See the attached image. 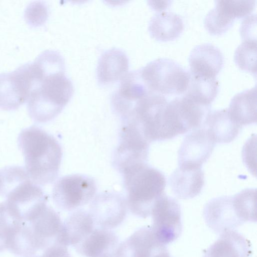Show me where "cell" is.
<instances>
[{"mask_svg": "<svg viewBox=\"0 0 257 257\" xmlns=\"http://www.w3.org/2000/svg\"><path fill=\"white\" fill-rule=\"evenodd\" d=\"M65 68L63 57L55 50H45L31 62V88L27 102L29 115L36 122L54 118L71 99L73 86Z\"/></svg>", "mask_w": 257, "mask_h": 257, "instance_id": "obj_1", "label": "cell"}, {"mask_svg": "<svg viewBox=\"0 0 257 257\" xmlns=\"http://www.w3.org/2000/svg\"><path fill=\"white\" fill-rule=\"evenodd\" d=\"M18 144L31 180L39 186L53 183L58 176L62 157L61 147L56 139L33 125L21 132Z\"/></svg>", "mask_w": 257, "mask_h": 257, "instance_id": "obj_2", "label": "cell"}, {"mask_svg": "<svg viewBox=\"0 0 257 257\" xmlns=\"http://www.w3.org/2000/svg\"><path fill=\"white\" fill-rule=\"evenodd\" d=\"M62 221L58 213L47 205L28 220H18L10 244V252L19 257H31L58 243Z\"/></svg>", "mask_w": 257, "mask_h": 257, "instance_id": "obj_3", "label": "cell"}, {"mask_svg": "<svg viewBox=\"0 0 257 257\" xmlns=\"http://www.w3.org/2000/svg\"><path fill=\"white\" fill-rule=\"evenodd\" d=\"M121 173L127 193V207L138 217L150 216L156 201L165 194L164 175L147 163L133 165Z\"/></svg>", "mask_w": 257, "mask_h": 257, "instance_id": "obj_4", "label": "cell"}, {"mask_svg": "<svg viewBox=\"0 0 257 257\" xmlns=\"http://www.w3.org/2000/svg\"><path fill=\"white\" fill-rule=\"evenodd\" d=\"M0 194L6 197L12 214L20 220L27 219L48 201L40 186L31 180L25 169L16 166L0 170Z\"/></svg>", "mask_w": 257, "mask_h": 257, "instance_id": "obj_5", "label": "cell"}, {"mask_svg": "<svg viewBox=\"0 0 257 257\" xmlns=\"http://www.w3.org/2000/svg\"><path fill=\"white\" fill-rule=\"evenodd\" d=\"M138 70L149 90L165 96L183 94L190 77L189 71L166 58L152 61Z\"/></svg>", "mask_w": 257, "mask_h": 257, "instance_id": "obj_6", "label": "cell"}, {"mask_svg": "<svg viewBox=\"0 0 257 257\" xmlns=\"http://www.w3.org/2000/svg\"><path fill=\"white\" fill-rule=\"evenodd\" d=\"M203 214L206 224L218 234L252 221L237 194L211 199L205 204Z\"/></svg>", "mask_w": 257, "mask_h": 257, "instance_id": "obj_7", "label": "cell"}, {"mask_svg": "<svg viewBox=\"0 0 257 257\" xmlns=\"http://www.w3.org/2000/svg\"><path fill=\"white\" fill-rule=\"evenodd\" d=\"M94 179L85 175L73 174L60 178L54 186V203L64 211H72L87 204L95 197Z\"/></svg>", "mask_w": 257, "mask_h": 257, "instance_id": "obj_8", "label": "cell"}, {"mask_svg": "<svg viewBox=\"0 0 257 257\" xmlns=\"http://www.w3.org/2000/svg\"><path fill=\"white\" fill-rule=\"evenodd\" d=\"M151 226L158 240L167 245L176 240L182 230L181 207L174 198L164 194L152 209Z\"/></svg>", "mask_w": 257, "mask_h": 257, "instance_id": "obj_9", "label": "cell"}, {"mask_svg": "<svg viewBox=\"0 0 257 257\" xmlns=\"http://www.w3.org/2000/svg\"><path fill=\"white\" fill-rule=\"evenodd\" d=\"M149 144L134 124L123 123L114 154L115 167L121 173L136 164L147 163Z\"/></svg>", "mask_w": 257, "mask_h": 257, "instance_id": "obj_10", "label": "cell"}, {"mask_svg": "<svg viewBox=\"0 0 257 257\" xmlns=\"http://www.w3.org/2000/svg\"><path fill=\"white\" fill-rule=\"evenodd\" d=\"M31 87L30 62L0 73V108L15 110L27 101Z\"/></svg>", "mask_w": 257, "mask_h": 257, "instance_id": "obj_11", "label": "cell"}, {"mask_svg": "<svg viewBox=\"0 0 257 257\" xmlns=\"http://www.w3.org/2000/svg\"><path fill=\"white\" fill-rule=\"evenodd\" d=\"M126 200L118 193L105 192L95 196L90 201L89 213L95 227L114 228L124 219L127 212Z\"/></svg>", "mask_w": 257, "mask_h": 257, "instance_id": "obj_12", "label": "cell"}, {"mask_svg": "<svg viewBox=\"0 0 257 257\" xmlns=\"http://www.w3.org/2000/svg\"><path fill=\"white\" fill-rule=\"evenodd\" d=\"M215 145L205 128L202 127L191 131L185 137L178 150L179 167L201 168L211 155Z\"/></svg>", "mask_w": 257, "mask_h": 257, "instance_id": "obj_13", "label": "cell"}, {"mask_svg": "<svg viewBox=\"0 0 257 257\" xmlns=\"http://www.w3.org/2000/svg\"><path fill=\"white\" fill-rule=\"evenodd\" d=\"M215 7L207 14L204 26L211 34L221 35L230 28L236 18H241L253 11L255 1H215Z\"/></svg>", "mask_w": 257, "mask_h": 257, "instance_id": "obj_14", "label": "cell"}, {"mask_svg": "<svg viewBox=\"0 0 257 257\" xmlns=\"http://www.w3.org/2000/svg\"><path fill=\"white\" fill-rule=\"evenodd\" d=\"M188 61L191 75L213 79L223 66V56L218 47L211 43H204L192 49Z\"/></svg>", "mask_w": 257, "mask_h": 257, "instance_id": "obj_15", "label": "cell"}, {"mask_svg": "<svg viewBox=\"0 0 257 257\" xmlns=\"http://www.w3.org/2000/svg\"><path fill=\"white\" fill-rule=\"evenodd\" d=\"M165 246L158 240L151 226L143 227L117 245L113 257H152Z\"/></svg>", "mask_w": 257, "mask_h": 257, "instance_id": "obj_16", "label": "cell"}, {"mask_svg": "<svg viewBox=\"0 0 257 257\" xmlns=\"http://www.w3.org/2000/svg\"><path fill=\"white\" fill-rule=\"evenodd\" d=\"M93 220L88 211L78 209L62 222L57 242L75 246L84 239L95 228Z\"/></svg>", "mask_w": 257, "mask_h": 257, "instance_id": "obj_17", "label": "cell"}, {"mask_svg": "<svg viewBox=\"0 0 257 257\" xmlns=\"http://www.w3.org/2000/svg\"><path fill=\"white\" fill-rule=\"evenodd\" d=\"M128 59L122 50L113 48L104 51L100 56L96 69V76L100 84L106 85L121 80L127 73Z\"/></svg>", "mask_w": 257, "mask_h": 257, "instance_id": "obj_18", "label": "cell"}, {"mask_svg": "<svg viewBox=\"0 0 257 257\" xmlns=\"http://www.w3.org/2000/svg\"><path fill=\"white\" fill-rule=\"evenodd\" d=\"M169 184L177 198H193L200 194L204 186V172L201 168L184 169L178 167L169 177Z\"/></svg>", "mask_w": 257, "mask_h": 257, "instance_id": "obj_19", "label": "cell"}, {"mask_svg": "<svg viewBox=\"0 0 257 257\" xmlns=\"http://www.w3.org/2000/svg\"><path fill=\"white\" fill-rule=\"evenodd\" d=\"M251 253L247 239L234 230H227L220 234L203 257H249Z\"/></svg>", "mask_w": 257, "mask_h": 257, "instance_id": "obj_20", "label": "cell"}, {"mask_svg": "<svg viewBox=\"0 0 257 257\" xmlns=\"http://www.w3.org/2000/svg\"><path fill=\"white\" fill-rule=\"evenodd\" d=\"M118 245L116 234L110 229L95 228L74 248L85 257H104L113 255Z\"/></svg>", "mask_w": 257, "mask_h": 257, "instance_id": "obj_21", "label": "cell"}, {"mask_svg": "<svg viewBox=\"0 0 257 257\" xmlns=\"http://www.w3.org/2000/svg\"><path fill=\"white\" fill-rule=\"evenodd\" d=\"M203 127L205 128L214 142L229 143L238 135L241 127L230 117L227 108L210 111Z\"/></svg>", "mask_w": 257, "mask_h": 257, "instance_id": "obj_22", "label": "cell"}, {"mask_svg": "<svg viewBox=\"0 0 257 257\" xmlns=\"http://www.w3.org/2000/svg\"><path fill=\"white\" fill-rule=\"evenodd\" d=\"M229 115L236 124L243 126L256 122V87L236 94L227 108Z\"/></svg>", "mask_w": 257, "mask_h": 257, "instance_id": "obj_23", "label": "cell"}, {"mask_svg": "<svg viewBox=\"0 0 257 257\" xmlns=\"http://www.w3.org/2000/svg\"><path fill=\"white\" fill-rule=\"evenodd\" d=\"M184 29L183 20L178 14L171 12H161L151 19L148 30L156 40L166 42L177 38Z\"/></svg>", "mask_w": 257, "mask_h": 257, "instance_id": "obj_24", "label": "cell"}, {"mask_svg": "<svg viewBox=\"0 0 257 257\" xmlns=\"http://www.w3.org/2000/svg\"><path fill=\"white\" fill-rule=\"evenodd\" d=\"M218 90V84L216 78L205 79L190 74L187 88L182 96L195 102L211 105Z\"/></svg>", "mask_w": 257, "mask_h": 257, "instance_id": "obj_25", "label": "cell"}, {"mask_svg": "<svg viewBox=\"0 0 257 257\" xmlns=\"http://www.w3.org/2000/svg\"><path fill=\"white\" fill-rule=\"evenodd\" d=\"M234 60L242 70L256 74V40H244L236 49Z\"/></svg>", "mask_w": 257, "mask_h": 257, "instance_id": "obj_26", "label": "cell"}, {"mask_svg": "<svg viewBox=\"0 0 257 257\" xmlns=\"http://www.w3.org/2000/svg\"><path fill=\"white\" fill-rule=\"evenodd\" d=\"M15 221V218L9 211L6 201L0 203V252L8 249Z\"/></svg>", "mask_w": 257, "mask_h": 257, "instance_id": "obj_27", "label": "cell"}, {"mask_svg": "<svg viewBox=\"0 0 257 257\" xmlns=\"http://www.w3.org/2000/svg\"><path fill=\"white\" fill-rule=\"evenodd\" d=\"M48 17V9L46 4L42 1H35L30 4L25 11V18L32 26L44 24Z\"/></svg>", "mask_w": 257, "mask_h": 257, "instance_id": "obj_28", "label": "cell"}, {"mask_svg": "<svg viewBox=\"0 0 257 257\" xmlns=\"http://www.w3.org/2000/svg\"><path fill=\"white\" fill-rule=\"evenodd\" d=\"M31 257H71L67 246L56 243L43 250L41 254Z\"/></svg>", "mask_w": 257, "mask_h": 257, "instance_id": "obj_29", "label": "cell"}, {"mask_svg": "<svg viewBox=\"0 0 257 257\" xmlns=\"http://www.w3.org/2000/svg\"><path fill=\"white\" fill-rule=\"evenodd\" d=\"M242 22L240 27V33L244 40H256V37L253 36V29L256 30V15L255 14L248 16Z\"/></svg>", "mask_w": 257, "mask_h": 257, "instance_id": "obj_30", "label": "cell"}, {"mask_svg": "<svg viewBox=\"0 0 257 257\" xmlns=\"http://www.w3.org/2000/svg\"><path fill=\"white\" fill-rule=\"evenodd\" d=\"M152 257H172L169 253L167 246L162 247L156 252Z\"/></svg>", "mask_w": 257, "mask_h": 257, "instance_id": "obj_31", "label": "cell"}, {"mask_svg": "<svg viewBox=\"0 0 257 257\" xmlns=\"http://www.w3.org/2000/svg\"><path fill=\"white\" fill-rule=\"evenodd\" d=\"M104 257H113V255H107Z\"/></svg>", "mask_w": 257, "mask_h": 257, "instance_id": "obj_32", "label": "cell"}]
</instances>
